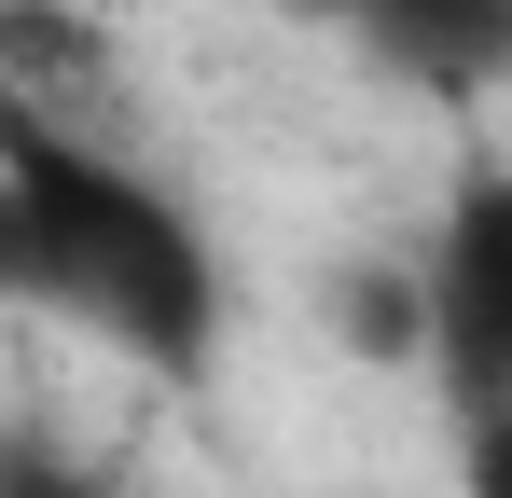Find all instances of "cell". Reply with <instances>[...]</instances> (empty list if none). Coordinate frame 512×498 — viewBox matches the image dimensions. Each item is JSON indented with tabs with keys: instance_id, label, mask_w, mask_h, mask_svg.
I'll use <instances>...</instances> for the list:
<instances>
[{
	"instance_id": "cell-1",
	"label": "cell",
	"mask_w": 512,
	"mask_h": 498,
	"mask_svg": "<svg viewBox=\"0 0 512 498\" xmlns=\"http://www.w3.org/2000/svg\"><path fill=\"white\" fill-rule=\"evenodd\" d=\"M0 305H42L153 374H194L222 346V249L139 139L0 111Z\"/></svg>"
},
{
	"instance_id": "cell-2",
	"label": "cell",
	"mask_w": 512,
	"mask_h": 498,
	"mask_svg": "<svg viewBox=\"0 0 512 498\" xmlns=\"http://www.w3.org/2000/svg\"><path fill=\"white\" fill-rule=\"evenodd\" d=\"M416 305H429V346H443L471 429H485V415H499V360H512V180H499V166L457 180L443 249L416 263Z\"/></svg>"
},
{
	"instance_id": "cell-3",
	"label": "cell",
	"mask_w": 512,
	"mask_h": 498,
	"mask_svg": "<svg viewBox=\"0 0 512 498\" xmlns=\"http://www.w3.org/2000/svg\"><path fill=\"white\" fill-rule=\"evenodd\" d=\"M319 28H346L360 56H388L429 97H485L512 70V0H305Z\"/></svg>"
},
{
	"instance_id": "cell-4",
	"label": "cell",
	"mask_w": 512,
	"mask_h": 498,
	"mask_svg": "<svg viewBox=\"0 0 512 498\" xmlns=\"http://www.w3.org/2000/svg\"><path fill=\"white\" fill-rule=\"evenodd\" d=\"M333 319L360 332V360H402V346H429V305L402 263H360V277H333Z\"/></svg>"
},
{
	"instance_id": "cell-5",
	"label": "cell",
	"mask_w": 512,
	"mask_h": 498,
	"mask_svg": "<svg viewBox=\"0 0 512 498\" xmlns=\"http://www.w3.org/2000/svg\"><path fill=\"white\" fill-rule=\"evenodd\" d=\"M0 498H125V485L70 443H42V429H0Z\"/></svg>"
}]
</instances>
